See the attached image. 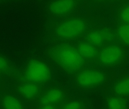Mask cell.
Here are the masks:
<instances>
[{
  "mask_svg": "<svg viewBox=\"0 0 129 109\" xmlns=\"http://www.w3.org/2000/svg\"><path fill=\"white\" fill-rule=\"evenodd\" d=\"M91 21L88 17L75 14L59 19L54 28V36L63 41L79 38L87 32Z\"/></svg>",
  "mask_w": 129,
  "mask_h": 109,
  "instance_id": "6da1fadb",
  "label": "cell"
},
{
  "mask_svg": "<svg viewBox=\"0 0 129 109\" xmlns=\"http://www.w3.org/2000/svg\"><path fill=\"white\" fill-rule=\"evenodd\" d=\"M51 55L55 63L68 72H76L84 65V58L77 50L66 44H60L54 47Z\"/></svg>",
  "mask_w": 129,
  "mask_h": 109,
  "instance_id": "7a4b0ae2",
  "label": "cell"
},
{
  "mask_svg": "<svg viewBox=\"0 0 129 109\" xmlns=\"http://www.w3.org/2000/svg\"><path fill=\"white\" fill-rule=\"evenodd\" d=\"M126 57V51L123 47L114 43L104 46L98 55L99 60L102 64L113 68L122 64Z\"/></svg>",
  "mask_w": 129,
  "mask_h": 109,
  "instance_id": "3957f363",
  "label": "cell"
},
{
  "mask_svg": "<svg viewBox=\"0 0 129 109\" xmlns=\"http://www.w3.org/2000/svg\"><path fill=\"white\" fill-rule=\"evenodd\" d=\"M82 2L79 0H52L48 5V12L53 18H65L75 14Z\"/></svg>",
  "mask_w": 129,
  "mask_h": 109,
  "instance_id": "277c9868",
  "label": "cell"
},
{
  "mask_svg": "<svg viewBox=\"0 0 129 109\" xmlns=\"http://www.w3.org/2000/svg\"><path fill=\"white\" fill-rule=\"evenodd\" d=\"M24 76L29 82L42 84L50 80L51 72L49 67L45 63L41 61L33 60L27 65Z\"/></svg>",
  "mask_w": 129,
  "mask_h": 109,
  "instance_id": "5b68a950",
  "label": "cell"
},
{
  "mask_svg": "<svg viewBox=\"0 0 129 109\" xmlns=\"http://www.w3.org/2000/svg\"><path fill=\"white\" fill-rule=\"evenodd\" d=\"M116 38L113 30L107 27L94 29L85 34V41L96 47L106 46L113 43Z\"/></svg>",
  "mask_w": 129,
  "mask_h": 109,
  "instance_id": "8992f818",
  "label": "cell"
},
{
  "mask_svg": "<svg viewBox=\"0 0 129 109\" xmlns=\"http://www.w3.org/2000/svg\"><path fill=\"white\" fill-rule=\"evenodd\" d=\"M105 77L100 71L88 70L80 72L77 76V84L83 87H90L101 84L104 82Z\"/></svg>",
  "mask_w": 129,
  "mask_h": 109,
  "instance_id": "52a82bcc",
  "label": "cell"
},
{
  "mask_svg": "<svg viewBox=\"0 0 129 109\" xmlns=\"http://www.w3.org/2000/svg\"><path fill=\"white\" fill-rule=\"evenodd\" d=\"M111 91L113 96L123 99L129 97V73L119 76L113 82Z\"/></svg>",
  "mask_w": 129,
  "mask_h": 109,
  "instance_id": "ba28073f",
  "label": "cell"
},
{
  "mask_svg": "<svg viewBox=\"0 0 129 109\" xmlns=\"http://www.w3.org/2000/svg\"><path fill=\"white\" fill-rule=\"evenodd\" d=\"M17 91L19 95L22 98L26 100H31L39 94L40 88L38 84L26 82L19 86Z\"/></svg>",
  "mask_w": 129,
  "mask_h": 109,
  "instance_id": "9c48e42d",
  "label": "cell"
},
{
  "mask_svg": "<svg viewBox=\"0 0 129 109\" xmlns=\"http://www.w3.org/2000/svg\"><path fill=\"white\" fill-rule=\"evenodd\" d=\"M63 95L58 89H51L47 91L41 97V102L42 106L47 105L54 106L62 99Z\"/></svg>",
  "mask_w": 129,
  "mask_h": 109,
  "instance_id": "30bf717a",
  "label": "cell"
},
{
  "mask_svg": "<svg viewBox=\"0 0 129 109\" xmlns=\"http://www.w3.org/2000/svg\"><path fill=\"white\" fill-rule=\"evenodd\" d=\"M122 2L116 8L114 17L118 24H129V1Z\"/></svg>",
  "mask_w": 129,
  "mask_h": 109,
  "instance_id": "8fae6325",
  "label": "cell"
},
{
  "mask_svg": "<svg viewBox=\"0 0 129 109\" xmlns=\"http://www.w3.org/2000/svg\"><path fill=\"white\" fill-rule=\"evenodd\" d=\"M114 32L116 38L122 45L129 47V24H118Z\"/></svg>",
  "mask_w": 129,
  "mask_h": 109,
  "instance_id": "7c38bea8",
  "label": "cell"
},
{
  "mask_svg": "<svg viewBox=\"0 0 129 109\" xmlns=\"http://www.w3.org/2000/svg\"><path fill=\"white\" fill-rule=\"evenodd\" d=\"M77 50L83 58H93L98 55L96 47L86 42L80 43L77 46Z\"/></svg>",
  "mask_w": 129,
  "mask_h": 109,
  "instance_id": "4fadbf2b",
  "label": "cell"
},
{
  "mask_svg": "<svg viewBox=\"0 0 129 109\" xmlns=\"http://www.w3.org/2000/svg\"><path fill=\"white\" fill-rule=\"evenodd\" d=\"M2 106L5 109H19L23 108L22 103L17 99L11 96H6L3 98Z\"/></svg>",
  "mask_w": 129,
  "mask_h": 109,
  "instance_id": "5bb4252c",
  "label": "cell"
},
{
  "mask_svg": "<svg viewBox=\"0 0 129 109\" xmlns=\"http://www.w3.org/2000/svg\"><path fill=\"white\" fill-rule=\"evenodd\" d=\"M107 106L109 109H126L127 105L125 99L113 96L108 100Z\"/></svg>",
  "mask_w": 129,
  "mask_h": 109,
  "instance_id": "9a60e30c",
  "label": "cell"
},
{
  "mask_svg": "<svg viewBox=\"0 0 129 109\" xmlns=\"http://www.w3.org/2000/svg\"><path fill=\"white\" fill-rule=\"evenodd\" d=\"M63 106L62 108L63 109H80L82 108V106L78 102H73L66 103Z\"/></svg>",
  "mask_w": 129,
  "mask_h": 109,
  "instance_id": "2e32d148",
  "label": "cell"
},
{
  "mask_svg": "<svg viewBox=\"0 0 129 109\" xmlns=\"http://www.w3.org/2000/svg\"><path fill=\"white\" fill-rule=\"evenodd\" d=\"M9 68V64L5 58L0 56V72H5Z\"/></svg>",
  "mask_w": 129,
  "mask_h": 109,
  "instance_id": "e0dca14e",
  "label": "cell"
},
{
  "mask_svg": "<svg viewBox=\"0 0 129 109\" xmlns=\"http://www.w3.org/2000/svg\"><path fill=\"white\" fill-rule=\"evenodd\" d=\"M125 0H107V4H109V3H116V2H122Z\"/></svg>",
  "mask_w": 129,
  "mask_h": 109,
  "instance_id": "ac0fdd59",
  "label": "cell"
},
{
  "mask_svg": "<svg viewBox=\"0 0 129 109\" xmlns=\"http://www.w3.org/2000/svg\"><path fill=\"white\" fill-rule=\"evenodd\" d=\"M79 1H80L82 2L83 1V0H79Z\"/></svg>",
  "mask_w": 129,
  "mask_h": 109,
  "instance_id": "d6986e66",
  "label": "cell"
}]
</instances>
